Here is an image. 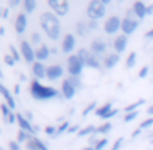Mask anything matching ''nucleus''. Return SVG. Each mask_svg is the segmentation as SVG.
Wrapping results in <instances>:
<instances>
[{
	"label": "nucleus",
	"instance_id": "20e7f679",
	"mask_svg": "<svg viewBox=\"0 0 153 150\" xmlns=\"http://www.w3.org/2000/svg\"><path fill=\"white\" fill-rule=\"evenodd\" d=\"M84 68H86V63L77 54H71L68 58V73H69L71 78H79L82 74Z\"/></svg>",
	"mask_w": 153,
	"mask_h": 150
},
{
	"label": "nucleus",
	"instance_id": "393cba45",
	"mask_svg": "<svg viewBox=\"0 0 153 150\" xmlns=\"http://www.w3.org/2000/svg\"><path fill=\"white\" fill-rule=\"evenodd\" d=\"M23 8H25V13H33L36 10V2L35 0H25L23 2Z\"/></svg>",
	"mask_w": 153,
	"mask_h": 150
},
{
	"label": "nucleus",
	"instance_id": "7ed1b4c3",
	"mask_svg": "<svg viewBox=\"0 0 153 150\" xmlns=\"http://www.w3.org/2000/svg\"><path fill=\"white\" fill-rule=\"evenodd\" d=\"M105 7L107 5L104 4L102 0H92V2H89V5H87V18L92 22H99L100 18L105 17Z\"/></svg>",
	"mask_w": 153,
	"mask_h": 150
},
{
	"label": "nucleus",
	"instance_id": "de8ad7c7",
	"mask_svg": "<svg viewBox=\"0 0 153 150\" xmlns=\"http://www.w3.org/2000/svg\"><path fill=\"white\" fill-rule=\"evenodd\" d=\"M23 116H25V117H27V119H28V120H30V122H31V117H33V114H31V112H30V110H27V112H25V114H23Z\"/></svg>",
	"mask_w": 153,
	"mask_h": 150
},
{
	"label": "nucleus",
	"instance_id": "a878e982",
	"mask_svg": "<svg viewBox=\"0 0 153 150\" xmlns=\"http://www.w3.org/2000/svg\"><path fill=\"white\" fill-rule=\"evenodd\" d=\"M31 139H33V135H31V134L20 130V132H18V139H17V142H18V143H27V142H30Z\"/></svg>",
	"mask_w": 153,
	"mask_h": 150
},
{
	"label": "nucleus",
	"instance_id": "39448f33",
	"mask_svg": "<svg viewBox=\"0 0 153 150\" xmlns=\"http://www.w3.org/2000/svg\"><path fill=\"white\" fill-rule=\"evenodd\" d=\"M20 53H22V58H23L27 63H30L31 66L36 63V50H33V46H31L30 41L22 40V43H20Z\"/></svg>",
	"mask_w": 153,
	"mask_h": 150
},
{
	"label": "nucleus",
	"instance_id": "5fc2aeb1",
	"mask_svg": "<svg viewBox=\"0 0 153 150\" xmlns=\"http://www.w3.org/2000/svg\"><path fill=\"white\" fill-rule=\"evenodd\" d=\"M0 150H5V149H0Z\"/></svg>",
	"mask_w": 153,
	"mask_h": 150
},
{
	"label": "nucleus",
	"instance_id": "c85d7f7f",
	"mask_svg": "<svg viewBox=\"0 0 153 150\" xmlns=\"http://www.w3.org/2000/svg\"><path fill=\"white\" fill-rule=\"evenodd\" d=\"M97 132V127L94 125H87L86 129L79 130V137H86V135H91V134H96Z\"/></svg>",
	"mask_w": 153,
	"mask_h": 150
},
{
	"label": "nucleus",
	"instance_id": "423d86ee",
	"mask_svg": "<svg viewBox=\"0 0 153 150\" xmlns=\"http://www.w3.org/2000/svg\"><path fill=\"white\" fill-rule=\"evenodd\" d=\"M48 7L54 12L56 17H66L69 12V2L66 0H48Z\"/></svg>",
	"mask_w": 153,
	"mask_h": 150
},
{
	"label": "nucleus",
	"instance_id": "bb28decb",
	"mask_svg": "<svg viewBox=\"0 0 153 150\" xmlns=\"http://www.w3.org/2000/svg\"><path fill=\"white\" fill-rule=\"evenodd\" d=\"M0 109H2V116H4L5 122H7V120H8V117L12 116V112H13V110H12L10 107H8V104H7V102H4V104H2V106H0Z\"/></svg>",
	"mask_w": 153,
	"mask_h": 150
},
{
	"label": "nucleus",
	"instance_id": "aec40b11",
	"mask_svg": "<svg viewBox=\"0 0 153 150\" xmlns=\"http://www.w3.org/2000/svg\"><path fill=\"white\" fill-rule=\"evenodd\" d=\"M0 91H2V96H4L5 102L8 104V107H10L12 110H15V107H17V101H15V97L10 94V91L5 87V84H0Z\"/></svg>",
	"mask_w": 153,
	"mask_h": 150
},
{
	"label": "nucleus",
	"instance_id": "2f4dec72",
	"mask_svg": "<svg viewBox=\"0 0 153 150\" xmlns=\"http://www.w3.org/2000/svg\"><path fill=\"white\" fill-rule=\"evenodd\" d=\"M107 145H109V140H107V139H100L99 142L94 145V150H104Z\"/></svg>",
	"mask_w": 153,
	"mask_h": 150
},
{
	"label": "nucleus",
	"instance_id": "603ef678",
	"mask_svg": "<svg viewBox=\"0 0 153 150\" xmlns=\"http://www.w3.org/2000/svg\"><path fill=\"white\" fill-rule=\"evenodd\" d=\"M2 17H4V18H7V17H8V10H4V13H2Z\"/></svg>",
	"mask_w": 153,
	"mask_h": 150
},
{
	"label": "nucleus",
	"instance_id": "c756f323",
	"mask_svg": "<svg viewBox=\"0 0 153 150\" xmlns=\"http://www.w3.org/2000/svg\"><path fill=\"white\" fill-rule=\"evenodd\" d=\"M110 130H112V124H110V122H105V124H102V125L97 127V132H96V134H109Z\"/></svg>",
	"mask_w": 153,
	"mask_h": 150
},
{
	"label": "nucleus",
	"instance_id": "c9c22d12",
	"mask_svg": "<svg viewBox=\"0 0 153 150\" xmlns=\"http://www.w3.org/2000/svg\"><path fill=\"white\" fill-rule=\"evenodd\" d=\"M137 116H138V112H130V114H127V116H125V119H123V122H125V124L132 122L133 119H137Z\"/></svg>",
	"mask_w": 153,
	"mask_h": 150
},
{
	"label": "nucleus",
	"instance_id": "9d476101",
	"mask_svg": "<svg viewBox=\"0 0 153 150\" xmlns=\"http://www.w3.org/2000/svg\"><path fill=\"white\" fill-rule=\"evenodd\" d=\"M76 91H77V87L71 83L69 78L63 81V84H61V96H63L64 99H73V97L76 96Z\"/></svg>",
	"mask_w": 153,
	"mask_h": 150
},
{
	"label": "nucleus",
	"instance_id": "b1692460",
	"mask_svg": "<svg viewBox=\"0 0 153 150\" xmlns=\"http://www.w3.org/2000/svg\"><path fill=\"white\" fill-rule=\"evenodd\" d=\"M86 66H87V68H92V69H97V68H100L99 56H96V54L91 53L89 58H87V61H86Z\"/></svg>",
	"mask_w": 153,
	"mask_h": 150
},
{
	"label": "nucleus",
	"instance_id": "6ab92c4d",
	"mask_svg": "<svg viewBox=\"0 0 153 150\" xmlns=\"http://www.w3.org/2000/svg\"><path fill=\"white\" fill-rule=\"evenodd\" d=\"M120 61V54L117 53H109L104 56V68L105 69H112V68H115L117 64H119Z\"/></svg>",
	"mask_w": 153,
	"mask_h": 150
},
{
	"label": "nucleus",
	"instance_id": "37998d69",
	"mask_svg": "<svg viewBox=\"0 0 153 150\" xmlns=\"http://www.w3.org/2000/svg\"><path fill=\"white\" fill-rule=\"evenodd\" d=\"M122 142H123V139H117L115 140V143H114V147L110 150H119L120 149V145H122Z\"/></svg>",
	"mask_w": 153,
	"mask_h": 150
},
{
	"label": "nucleus",
	"instance_id": "0eeeda50",
	"mask_svg": "<svg viewBox=\"0 0 153 150\" xmlns=\"http://www.w3.org/2000/svg\"><path fill=\"white\" fill-rule=\"evenodd\" d=\"M132 10L128 12V15H127L125 18H122V33L125 35V37H128V35L135 33L137 28H138V18H133L132 15Z\"/></svg>",
	"mask_w": 153,
	"mask_h": 150
},
{
	"label": "nucleus",
	"instance_id": "09e8293b",
	"mask_svg": "<svg viewBox=\"0 0 153 150\" xmlns=\"http://www.w3.org/2000/svg\"><path fill=\"white\" fill-rule=\"evenodd\" d=\"M145 37L148 38V40H152V38H153V28H152L150 31H146V35H145Z\"/></svg>",
	"mask_w": 153,
	"mask_h": 150
},
{
	"label": "nucleus",
	"instance_id": "ddd939ff",
	"mask_svg": "<svg viewBox=\"0 0 153 150\" xmlns=\"http://www.w3.org/2000/svg\"><path fill=\"white\" fill-rule=\"evenodd\" d=\"M64 76V68L61 64H51L48 66V73H46V78L50 81H58Z\"/></svg>",
	"mask_w": 153,
	"mask_h": 150
},
{
	"label": "nucleus",
	"instance_id": "4be33fe9",
	"mask_svg": "<svg viewBox=\"0 0 153 150\" xmlns=\"http://www.w3.org/2000/svg\"><path fill=\"white\" fill-rule=\"evenodd\" d=\"M50 54H51V50L46 45H41V46L36 48V61H40V63L46 61L48 58H50Z\"/></svg>",
	"mask_w": 153,
	"mask_h": 150
},
{
	"label": "nucleus",
	"instance_id": "a18cd8bd",
	"mask_svg": "<svg viewBox=\"0 0 153 150\" xmlns=\"http://www.w3.org/2000/svg\"><path fill=\"white\" fill-rule=\"evenodd\" d=\"M97 22H92V20H89V28H91V31H94V30H97Z\"/></svg>",
	"mask_w": 153,
	"mask_h": 150
},
{
	"label": "nucleus",
	"instance_id": "5701e85b",
	"mask_svg": "<svg viewBox=\"0 0 153 150\" xmlns=\"http://www.w3.org/2000/svg\"><path fill=\"white\" fill-rule=\"evenodd\" d=\"M89 31H91L89 22H77L76 23V33L79 35V37H86Z\"/></svg>",
	"mask_w": 153,
	"mask_h": 150
},
{
	"label": "nucleus",
	"instance_id": "a211bd4d",
	"mask_svg": "<svg viewBox=\"0 0 153 150\" xmlns=\"http://www.w3.org/2000/svg\"><path fill=\"white\" fill-rule=\"evenodd\" d=\"M31 71H33V76L35 79H45L46 78V73H48V66H45L43 63H40V61H36V63L31 66Z\"/></svg>",
	"mask_w": 153,
	"mask_h": 150
},
{
	"label": "nucleus",
	"instance_id": "2eb2a0df",
	"mask_svg": "<svg viewBox=\"0 0 153 150\" xmlns=\"http://www.w3.org/2000/svg\"><path fill=\"white\" fill-rule=\"evenodd\" d=\"M132 12L135 13V17L138 18V20H143V18L148 15V5H145L143 2H133L132 5Z\"/></svg>",
	"mask_w": 153,
	"mask_h": 150
},
{
	"label": "nucleus",
	"instance_id": "7c9ffc66",
	"mask_svg": "<svg viewBox=\"0 0 153 150\" xmlns=\"http://www.w3.org/2000/svg\"><path fill=\"white\" fill-rule=\"evenodd\" d=\"M30 43H33V45H38V46H41V35L38 33V31H33V33H31V41Z\"/></svg>",
	"mask_w": 153,
	"mask_h": 150
},
{
	"label": "nucleus",
	"instance_id": "f8f14e48",
	"mask_svg": "<svg viewBox=\"0 0 153 150\" xmlns=\"http://www.w3.org/2000/svg\"><path fill=\"white\" fill-rule=\"evenodd\" d=\"M107 51V43L102 40V38H96V40L91 43V53L96 54V56H102V54H105Z\"/></svg>",
	"mask_w": 153,
	"mask_h": 150
},
{
	"label": "nucleus",
	"instance_id": "72a5a7b5",
	"mask_svg": "<svg viewBox=\"0 0 153 150\" xmlns=\"http://www.w3.org/2000/svg\"><path fill=\"white\" fill-rule=\"evenodd\" d=\"M152 125H153V117H150V119L143 120V122L140 124L138 129H140V130H143V129H148V127H152Z\"/></svg>",
	"mask_w": 153,
	"mask_h": 150
},
{
	"label": "nucleus",
	"instance_id": "a19ab883",
	"mask_svg": "<svg viewBox=\"0 0 153 150\" xmlns=\"http://www.w3.org/2000/svg\"><path fill=\"white\" fill-rule=\"evenodd\" d=\"M148 73H150V68L145 66V68H142V69H140L138 76H140V78H146V76H148Z\"/></svg>",
	"mask_w": 153,
	"mask_h": 150
},
{
	"label": "nucleus",
	"instance_id": "ea45409f",
	"mask_svg": "<svg viewBox=\"0 0 153 150\" xmlns=\"http://www.w3.org/2000/svg\"><path fill=\"white\" fill-rule=\"evenodd\" d=\"M8 149H10V150H22V147H20V143H18V142H13V140H12V142L8 143Z\"/></svg>",
	"mask_w": 153,
	"mask_h": 150
},
{
	"label": "nucleus",
	"instance_id": "473e14b6",
	"mask_svg": "<svg viewBox=\"0 0 153 150\" xmlns=\"http://www.w3.org/2000/svg\"><path fill=\"white\" fill-rule=\"evenodd\" d=\"M140 104H143V101H138V102L130 104L128 107H125V112H127V114H130V112H137V109H138V106H140Z\"/></svg>",
	"mask_w": 153,
	"mask_h": 150
},
{
	"label": "nucleus",
	"instance_id": "9b49d317",
	"mask_svg": "<svg viewBox=\"0 0 153 150\" xmlns=\"http://www.w3.org/2000/svg\"><path fill=\"white\" fill-rule=\"evenodd\" d=\"M74 48H76V37L73 33H68L66 37L63 38V43H61V51L66 54L73 53Z\"/></svg>",
	"mask_w": 153,
	"mask_h": 150
},
{
	"label": "nucleus",
	"instance_id": "1a4fd4ad",
	"mask_svg": "<svg viewBox=\"0 0 153 150\" xmlns=\"http://www.w3.org/2000/svg\"><path fill=\"white\" fill-rule=\"evenodd\" d=\"M119 114V110L117 109H112V104L110 102H107V104H104V106H100V107H97L96 109V116L99 117V119H110V117H114V116H117Z\"/></svg>",
	"mask_w": 153,
	"mask_h": 150
},
{
	"label": "nucleus",
	"instance_id": "f257e3e1",
	"mask_svg": "<svg viewBox=\"0 0 153 150\" xmlns=\"http://www.w3.org/2000/svg\"><path fill=\"white\" fill-rule=\"evenodd\" d=\"M40 23H41V28H43V31L48 35V38L53 41H58L61 37V22L59 18L56 17L54 13H51V12H45V13H41L40 17Z\"/></svg>",
	"mask_w": 153,
	"mask_h": 150
},
{
	"label": "nucleus",
	"instance_id": "8fccbe9b",
	"mask_svg": "<svg viewBox=\"0 0 153 150\" xmlns=\"http://www.w3.org/2000/svg\"><path fill=\"white\" fill-rule=\"evenodd\" d=\"M76 130H77V125H74V127H71V129L68 130V134H73V132H76Z\"/></svg>",
	"mask_w": 153,
	"mask_h": 150
},
{
	"label": "nucleus",
	"instance_id": "cd10ccee",
	"mask_svg": "<svg viewBox=\"0 0 153 150\" xmlns=\"http://www.w3.org/2000/svg\"><path fill=\"white\" fill-rule=\"evenodd\" d=\"M135 63H137V53H130L128 54V58H127V63H125V66H127V69H132L133 66H135Z\"/></svg>",
	"mask_w": 153,
	"mask_h": 150
},
{
	"label": "nucleus",
	"instance_id": "4468645a",
	"mask_svg": "<svg viewBox=\"0 0 153 150\" xmlns=\"http://www.w3.org/2000/svg\"><path fill=\"white\" fill-rule=\"evenodd\" d=\"M28 27V15L27 13H18L15 18V31L18 35H23Z\"/></svg>",
	"mask_w": 153,
	"mask_h": 150
},
{
	"label": "nucleus",
	"instance_id": "4c0bfd02",
	"mask_svg": "<svg viewBox=\"0 0 153 150\" xmlns=\"http://www.w3.org/2000/svg\"><path fill=\"white\" fill-rule=\"evenodd\" d=\"M64 130H66V132L69 130V124H68V122H63L59 127H58V135H59V134H63Z\"/></svg>",
	"mask_w": 153,
	"mask_h": 150
},
{
	"label": "nucleus",
	"instance_id": "f704fd0d",
	"mask_svg": "<svg viewBox=\"0 0 153 150\" xmlns=\"http://www.w3.org/2000/svg\"><path fill=\"white\" fill-rule=\"evenodd\" d=\"M4 61L8 64V66H13V64H17V60H15V58L12 56V54H7V56L4 58Z\"/></svg>",
	"mask_w": 153,
	"mask_h": 150
},
{
	"label": "nucleus",
	"instance_id": "864d4df0",
	"mask_svg": "<svg viewBox=\"0 0 153 150\" xmlns=\"http://www.w3.org/2000/svg\"><path fill=\"white\" fill-rule=\"evenodd\" d=\"M84 150H94V147H92V145H89V147H86Z\"/></svg>",
	"mask_w": 153,
	"mask_h": 150
},
{
	"label": "nucleus",
	"instance_id": "58836bf2",
	"mask_svg": "<svg viewBox=\"0 0 153 150\" xmlns=\"http://www.w3.org/2000/svg\"><path fill=\"white\" fill-rule=\"evenodd\" d=\"M45 132H46L48 135H58V129L56 127H51V125H48L46 129H45Z\"/></svg>",
	"mask_w": 153,
	"mask_h": 150
},
{
	"label": "nucleus",
	"instance_id": "412c9836",
	"mask_svg": "<svg viewBox=\"0 0 153 150\" xmlns=\"http://www.w3.org/2000/svg\"><path fill=\"white\" fill-rule=\"evenodd\" d=\"M25 147H27V150H50L40 139H36V137H33L30 142L25 143Z\"/></svg>",
	"mask_w": 153,
	"mask_h": 150
},
{
	"label": "nucleus",
	"instance_id": "49530a36",
	"mask_svg": "<svg viewBox=\"0 0 153 150\" xmlns=\"http://www.w3.org/2000/svg\"><path fill=\"white\" fill-rule=\"evenodd\" d=\"M96 106H97V104H96V102H92V104H89V107H87V109H86V110H84V114H89V112H91V110H92V109H94V107H96Z\"/></svg>",
	"mask_w": 153,
	"mask_h": 150
},
{
	"label": "nucleus",
	"instance_id": "c03bdc74",
	"mask_svg": "<svg viewBox=\"0 0 153 150\" xmlns=\"http://www.w3.org/2000/svg\"><path fill=\"white\" fill-rule=\"evenodd\" d=\"M69 79H71V83H73L76 87H81V86H82V84H81V81H79V78H71V76H69Z\"/></svg>",
	"mask_w": 153,
	"mask_h": 150
},
{
	"label": "nucleus",
	"instance_id": "3c124183",
	"mask_svg": "<svg viewBox=\"0 0 153 150\" xmlns=\"http://www.w3.org/2000/svg\"><path fill=\"white\" fill-rule=\"evenodd\" d=\"M146 112H148V114H150V116H152V117H153V106H152V107H148V110H146Z\"/></svg>",
	"mask_w": 153,
	"mask_h": 150
},
{
	"label": "nucleus",
	"instance_id": "6e6552de",
	"mask_svg": "<svg viewBox=\"0 0 153 150\" xmlns=\"http://www.w3.org/2000/svg\"><path fill=\"white\" fill-rule=\"evenodd\" d=\"M119 30H122V18L117 17V15H112L105 20L104 23V31L107 35H115L119 33Z\"/></svg>",
	"mask_w": 153,
	"mask_h": 150
},
{
	"label": "nucleus",
	"instance_id": "e433bc0d",
	"mask_svg": "<svg viewBox=\"0 0 153 150\" xmlns=\"http://www.w3.org/2000/svg\"><path fill=\"white\" fill-rule=\"evenodd\" d=\"M10 54H12V56H13L17 61H20V53L17 51V48H15L13 45H10Z\"/></svg>",
	"mask_w": 153,
	"mask_h": 150
},
{
	"label": "nucleus",
	"instance_id": "79ce46f5",
	"mask_svg": "<svg viewBox=\"0 0 153 150\" xmlns=\"http://www.w3.org/2000/svg\"><path fill=\"white\" fill-rule=\"evenodd\" d=\"M20 4H22L20 0H10V2H8V7H10V8H17Z\"/></svg>",
	"mask_w": 153,
	"mask_h": 150
},
{
	"label": "nucleus",
	"instance_id": "f03ea898",
	"mask_svg": "<svg viewBox=\"0 0 153 150\" xmlns=\"http://www.w3.org/2000/svg\"><path fill=\"white\" fill-rule=\"evenodd\" d=\"M30 93H31V97L36 99V101H50V99H54V97L59 96V91L58 89L50 87V86H45V84H41L38 79L31 81Z\"/></svg>",
	"mask_w": 153,
	"mask_h": 150
},
{
	"label": "nucleus",
	"instance_id": "f3484780",
	"mask_svg": "<svg viewBox=\"0 0 153 150\" xmlns=\"http://www.w3.org/2000/svg\"><path fill=\"white\" fill-rule=\"evenodd\" d=\"M17 124L20 125V130H23V132H28V134H31V135L35 134V127L31 125V122L23 116V114H17Z\"/></svg>",
	"mask_w": 153,
	"mask_h": 150
},
{
	"label": "nucleus",
	"instance_id": "dca6fc26",
	"mask_svg": "<svg viewBox=\"0 0 153 150\" xmlns=\"http://www.w3.org/2000/svg\"><path fill=\"white\" fill-rule=\"evenodd\" d=\"M127 45H128V37H125V35H119V37L114 40L112 46H114V51H115L117 54L123 53V51L127 50Z\"/></svg>",
	"mask_w": 153,
	"mask_h": 150
}]
</instances>
